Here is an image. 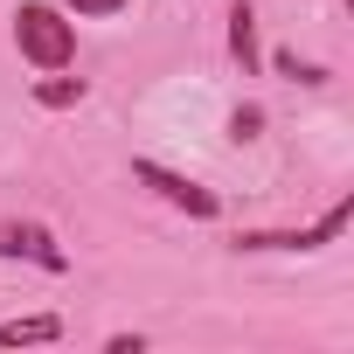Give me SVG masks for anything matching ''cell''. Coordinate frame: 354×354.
Instances as JSON below:
<instances>
[{"instance_id": "obj_1", "label": "cell", "mask_w": 354, "mask_h": 354, "mask_svg": "<svg viewBox=\"0 0 354 354\" xmlns=\"http://www.w3.org/2000/svg\"><path fill=\"white\" fill-rule=\"evenodd\" d=\"M15 49L35 70H70L77 63V21L56 8V0H21L15 8Z\"/></svg>"}, {"instance_id": "obj_2", "label": "cell", "mask_w": 354, "mask_h": 354, "mask_svg": "<svg viewBox=\"0 0 354 354\" xmlns=\"http://www.w3.org/2000/svg\"><path fill=\"white\" fill-rule=\"evenodd\" d=\"M347 223H354V195H333L306 230H236V250H250V257H306V250L340 243Z\"/></svg>"}, {"instance_id": "obj_3", "label": "cell", "mask_w": 354, "mask_h": 354, "mask_svg": "<svg viewBox=\"0 0 354 354\" xmlns=\"http://www.w3.org/2000/svg\"><path fill=\"white\" fill-rule=\"evenodd\" d=\"M132 181H139V188H153V195H160L167 209L195 216V223H216V216H223V195H216V188H202L195 174L167 167V160H132Z\"/></svg>"}, {"instance_id": "obj_4", "label": "cell", "mask_w": 354, "mask_h": 354, "mask_svg": "<svg viewBox=\"0 0 354 354\" xmlns=\"http://www.w3.org/2000/svg\"><path fill=\"white\" fill-rule=\"evenodd\" d=\"M0 257L35 264V271H49V278L70 271V250L56 243V230H49V223H28V216H0Z\"/></svg>"}, {"instance_id": "obj_5", "label": "cell", "mask_w": 354, "mask_h": 354, "mask_svg": "<svg viewBox=\"0 0 354 354\" xmlns=\"http://www.w3.org/2000/svg\"><path fill=\"white\" fill-rule=\"evenodd\" d=\"M230 63L243 77L264 70V42H257V8H250V0H230Z\"/></svg>"}, {"instance_id": "obj_6", "label": "cell", "mask_w": 354, "mask_h": 354, "mask_svg": "<svg viewBox=\"0 0 354 354\" xmlns=\"http://www.w3.org/2000/svg\"><path fill=\"white\" fill-rule=\"evenodd\" d=\"M49 340H63V319L56 313H21V319L0 326V347H49Z\"/></svg>"}, {"instance_id": "obj_7", "label": "cell", "mask_w": 354, "mask_h": 354, "mask_svg": "<svg viewBox=\"0 0 354 354\" xmlns=\"http://www.w3.org/2000/svg\"><path fill=\"white\" fill-rule=\"evenodd\" d=\"M84 77H63V70H42V84H35V104L42 111H70V104H84Z\"/></svg>"}, {"instance_id": "obj_8", "label": "cell", "mask_w": 354, "mask_h": 354, "mask_svg": "<svg viewBox=\"0 0 354 354\" xmlns=\"http://www.w3.org/2000/svg\"><path fill=\"white\" fill-rule=\"evenodd\" d=\"M56 8H63L70 21H111V15L132 8V0H56Z\"/></svg>"}, {"instance_id": "obj_9", "label": "cell", "mask_w": 354, "mask_h": 354, "mask_svg": "<svg viewBox=\"0 0 354 354\" xmlns=\"http://www.w3.org/2000/svg\"><path fill=\"white\" fill-rule=\"evenodd\" d=\"M271 70H278V77H292V84H326V70H319V63H306L299 49H278V56H271Z\"/></svg>"}, {"instance_id": "obj_10", "label": "cell", "mask_w": 354, "mask_h": 354, "mask_svg": "<svg viewBox=\"0 0 354 354\" xmlns=\"http://www.w3.org/2000/svg\"><path fill=\"white\" fill-rule=\"evenodd\" d=\"M257 132H264V111H257V104H236V111H230V139H236V146H250Z\"/></svg>"}]
</instances>
